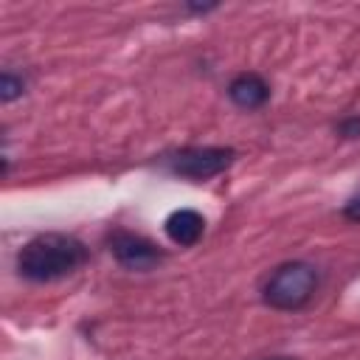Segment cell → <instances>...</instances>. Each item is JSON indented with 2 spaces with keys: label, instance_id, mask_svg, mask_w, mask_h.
Returning a JSON list of instances; mask_svg holds the SVG:
<instances>
[{
  "label": "cell",
  "instance_id": "5b68a950",
  "mask_svg": "<svg viewBox=\"0 0 360 360\" xmlns=\"http://www.w3.org/2000/svg\"><path fill=\"white\" fill-rule=\"evenodd\" d=\"M163 228H166V236L174 245L188 248L205 233V217L200 211H194V208H177V211H172L166 217Z\"/></svg>",
  "mask_w": 360,
  "mask_h": 360
},
{
  "label": "cell",
  "instance_id": "3957f363",
  "mask_svg": "<svg viewBox=\"0 0 360 360\" xmlns=\"http://www.w3.org/2000/svg\"><path fill=\"white\" fill-rule=\"evenodd\" d=\"M233 163V149L228 146H188L169 158V169L188 180H211Z\"/></svg>",
  "mask_w": 360,
  "mask_h": 360
},
{
  "label": "cell",
  "instance_id": "52a82bcc",
  "mask_svg": "<svg viewBox=\"0 0 360 360\" xmlns=\"http://www.w3.org/2000/svg\"><path fill=\"white\" fill-rule=\"evenodd\" d=\"M22 93H25V79L14 76L11 70H3V76H0V98L8 104L14 98H20Z\"/></svg>",
  "mask_w": 360,
  "mask_h": 360
},
{
  "label": "cell",
  "instance_id": "9c48e42d",
  "mask_svg": "<svg viewBox=\"0 0 360 360\" xmlns=\"http://www.w3.org/2000/svg\"><path fill=\"white\" fill-rule=\"evenodd\" d=\"M343 217L352 219V222H360V197H354V200H349L343 205Z\"/></svg>",
  "mask_w": 360,
  "mask_h": 360
},
{
  "label": "cell",
  "instance_id": "8992f818",
  "mask_svg": "<svg viewBox=\"0 0 360 360\" xmlns=\"http://www.w3.org/2000/svg\"><path fill=\"white\" fill-rule=\"evenodd\" d=\"M228 98L242 110H256L270 98V84L259 73H239L228 84Z\"/></svg>",
  "mask_w": 360,
  "mask_h": 360
},
{
  "label": "cell",
  "instance_id": "30bf717a",
  "mask_svg": "<svg viewBox=\"0 0 360 360\" xmlns=\"http://www.w3.org/2000/svg\"><path fill=\"white\" fill-rule=\"evenodd\" d=\"M270 360H287V357H270Z\"/></svg>",
  "mask_w": 360,
  "mask_h": 360
},
{
  "label": "cell",
  "instance_id": "ba28073f",
  "mask_svg": "<svg viewBox=\"0 0 360 360\" xmlns=\"http://www.w3.org/2000/svg\"><path fill=\"white\" fill-rule=\"evenodd\" d=\"M338 132H340L343 138H360V115L346 118V121L338 127Z\"/></svg>",
  "mask_w": 360,
  "mask_h": 360
},
{
  "label": "cell",
  "instance_id": "6da1fadb",
  "mask_svg": "<svg viewBox=\"0 0 360 360\" xmlns=\"http://www.w3.org/2000/svg\"><path fill=\"white\" fill-rule=\"evenodd\" d=\"M87 262V245L70 233H39L17 253V273L28 281L48 284L76 273Z\"/></svg>",
  "mask_w": 360,
  "mask_h": 360
},
{
  "label": "cell",
  "instance_id": "277c9868",
  "mask_svg": "<svg viewBox=\"0 0 360 360\" xmlns=\"http://www.w3.org/2000/svg\"><path fill=\"white\" fill-rule=\"evenodd\" d=\"M110 250L115 262L127 270H152L163 259L155 242H149L141 233H129V231H115L110 236Z\"/></svg>",
  "mask_w": 360,
  "mask_h": 360
},
{
  "label": "cell",
  "instance_id": "7a4b0ae2",
  "mask_svg": "<svg viewBox=\"0 0 360 360\" xmlns=\"http://www.w3.org/2000/svg\"><path fill=\"white\" fill-rule=\"evenodd\" d=\"M315 290H318V270L309 262H287L270 273L262 298L273 309L295 312L312 301Z\"/></svg>",
  "mask_w": 360,
  "mask_h": 360
}]
</instances>
